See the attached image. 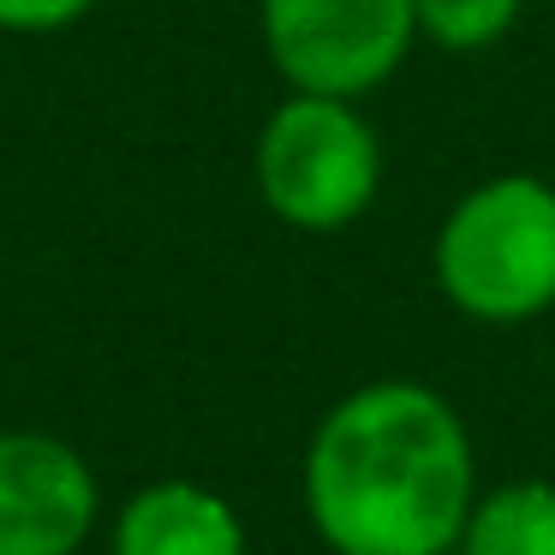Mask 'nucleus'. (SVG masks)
<instances>
[{
    "label": "nucleus",
    "instance_id": "f257e3e1",
    "mask_svg": "<svg viewBox=\"0 0 555 555\" xmlns=\"http://www.w3.org/2000/svg\"><path fill=\"white\" fill-rule=\"evenodd\" d=\"M478 502L454 400L388 376L340 395L305 448V514L335 555H448Z\"/></svg>",
    "mask_w": 555,
    "mask_h": 555
},
{
    "label": "nucleus",
    "instance_id": "f03ea898",
    "mask_svg": "<svg viewBox=\"0 0 555 555\" xmlns=\"http://www.w3.org/2000/svg\"><path fill=\"white\" fill-rule=\"evenodd\" d=\"M436 293L472 323H531L555 305V185L495 173L442 216L430 245Z\"/></svg>",
    "mask_w": 555,
    "mask_h": 555
},
{
    "label": "nucleus",
    "instance_id": "7ed1b4c3",
    "mask_svg": "<svg viewBox=\"0 0 555 555\" xmlns=\"http://www.w3.org/2000/svg\"><path fill=\"white\" fill-rule=\"evenodd\" d=\"M383 144L347 96L293 90L257 132V192L299 233H340L376 204Z\"/></svg>",
    "mask_w": 555,
    "mask_h": 555
},
{
    "label": "nucleus",
    "instance_id": "20e7f679",
    "mask_svg": "<svg viewBox=\"0 0 555 555\" xmlns=\"http://www.w3.org/2000/svg\"><path fill=\"white\" fill-rule=\"evenodd\" d=\"M263 49L287 90L371 96L406 66L418 42L412 0H257Z\"/></svg>",
    "mask_w": 555,
    "mask_h": 555
},
{
    "label": "nucleus",
    "instance_id": "39448f33",
    "mask_svg": "<svg viewBox=\"0 0 555 555\" xmlns=\"http://www.w3.org/2000/svg\"><path fill=\"white\" fill-rule=\"evenodd\" d=\"M96 526V472L61 436H0V555H78Z\"/></svg>",
    "mask_w": 555,
    "mask_h": 555
},
{
    "label": "nucleus",
    "instance_id": "423d86ee",
    "mask_svg": "<svg viewBox=\"0 0 555 555\" xmlns=\"http://www.w3.org/2000/svg\"><path fill=\"white\" fill-rule=\"evenodd\" d=\"M114 555H245V526L216 490L162 478L120 507Z\"/></svg>",
    "mask_w": 555,
    "mask_h": 555
},
{
    "label": "nucleus",
    "instance_id": "0eeeda50",
    "mask_svg": "<svg viewBox=\"0 0 555 555\" xmlns=\"http://www.w3.org/2000/svg\"><path fill=\"white\" fill-rule=\"evenodd\" d=\"M454 550L460 555H555V483L519 478L478 495Z\"/></svg>",
    "mask_w": 555,
    "mask_h": 555
},
{
    "label": "nucleus",
    "instance_id": "6e6552de",
    "mask_svg": "<svg viewBox=\"0 0 555 555\" xmlns=\"http://www.w3.org/2000/svg\"><path fill=\"white\" fill-rule=\"evenodd\" d=\"M412 7H418V37H430L448 54L490 49L519 18V0H412Z\"/></svg>",
    "mask_w": 555,
    "mask_h": 555
},
{
    "label": "nucleus",
    "instance_id": "1a4fd4ad",
    "mask_svg": "<svg viewBox=\"0 0 555 555\" xmlns=\"http://www.w3.org/2000/svg\"><path fill=\"white\" fill-rule=\"evenodd\" d=\"M96 7L102 0H0V30H13V37H49V30H73Z\"/></svg>",
    "mask_w": 555,
    "mask_h": 555
}]
</instances>
